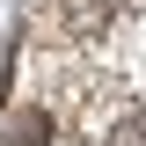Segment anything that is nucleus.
<instances>
[{
  "mask_svg": "<svg viewBox=\"0 0 146 146\" xmlns=\"http://www.w3.org/2000/svg\"><path fill=\"white\" fill-rule=\"evenodd\" d=\"M58 29L66 36H80V44H88V36H102V29H117V0H58Z\"/></svg>",
  "mask_w": 146,
  "mask_h": 146,
  "instance_id": "f257e3e1",
  "label": "nucleus"
},
{
  "mask_svg": "<svg viewBox=\"0 0 146 146\" xmlns=\"http://www.w3.org/2000/svg\"><path fill=\"white\" fill-rule=\"evenodd\" d=\"M0 146H51V110H7L0 117Z\"/></svg>",
  "mask_w": 146,
  "mask_h": 146,
  "instance_id": "f03ea898",
  "label": "nucleus"
},
{
  "mask_svg": "<svg viewBox=\"0 0 146 146\" xmlns=\"http://www.w3.org/2000/svg\"><path fill=\"white\" fill-rule=\"evenodd\" d=\"M110 146H146V110L117 117V124H110Z\"/></svg>",
  "mask_w": 146,
  "mask_h": 146,
  "instance_id": "7ed1b4c3",
  "label": "nucleus"
}]
</instances>
